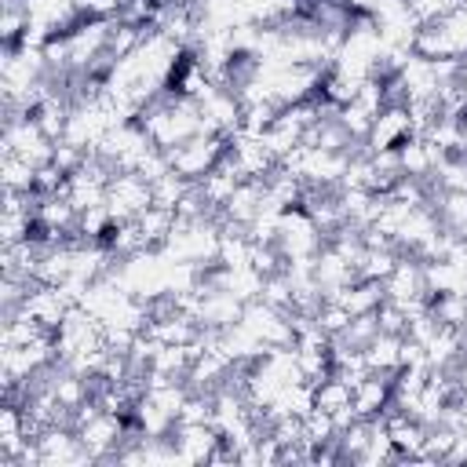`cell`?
<instances>
[{
  "label": "cell",
  "mask_w": 467,
  "mask_h": 467,
  "mask_svg": "<svg viewBox=\"0 0 467 467\" xmlns=\"http://www.w3.org/2000/svg\"><path fill=\"white\" fill-rule=\"evenodd\" d=\"M36 168L22 157H4V186L7 190H33Z\"/></svg>",
  "instance_id": "1"
}]
</instances>
